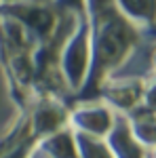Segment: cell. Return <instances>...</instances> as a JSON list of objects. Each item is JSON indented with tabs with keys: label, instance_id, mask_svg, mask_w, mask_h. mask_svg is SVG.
<instances>
[{
	"label": "cell",
	"instance_id": "cell-1",
	"mask_svg": "<svg viewBox=\"0 0 156 158\" xmlns=\"http://www.w3.org/2000/svg\"><path fill=\"white\" fill-rule=\"evenodd\" d=\"M86 15L91 23V72L78 101L99 99L103 82L131 59L139 44V30L116 9L114 0H89Z\"/></svg>",
	"mask_w": 156,
	"mask_h": 158
},
{
	"label": "cell",
	"instance_id": "cell-2",
	"mask_svg": "<svg viewBox=\"0 0 156 158\" xmlns=\"http://www.w3.org/2000/svg\"><path fill=\"white\" fill-rule=\"evenodd\" d=\"M36 47L23 25L0 13V68L17 114H25L36 99L32 61Z\"/></svg>",
	"mask_w": 156,
	"mask_h": 158
},
{
	"label": "cell",
	"instance_id": "cell-3",
	"mask_svg": "<svg viewBox=\"0 0 156 158\" xmlns=\"http://www.w3.org/2000/svg\"><path fill=\"white\" fill-rule=\"evenodd\" d=\"M91 61H93L91 23H89V15H86L78 19L72 34L65 38L59 55V74L68 93L78 95L84 89L89 72H91Z\"/></svg>",
	"mask_w": 156,
	"mask_h": 158
},
{
	"label": "cell",
	"instance_id": "cell-4",
	"mask_svg": "<svg viewBox=\"0 0 156 158\" xmlns=\"http://www.w3.org/2000/svg\"><path fill=\"white\" fill-rule=\"evenodd\" d=\"M0 13L23 25L25 32L34 38L36 44L47 42L59 25V13L53 6L34 4V2H27V0L15 2V4H4V6H0Z\"/></svg>",
	"mask_w": 156,
	"mask_h": 158
},
{
	"label": "cell",
	"instance_id": "cell-5",
	"mask_svg": "<svg viewBox=\"0 0 156 158\" xmlns=\"http://www.w3.org/2000/svg\"><path fill=\"white\" fill-rule=\"evenodd\" d=\"M116 118L118 114L101 99L78 101L70 108V129L74 133L91 135L99 139H106L112 133Z\"/></svg>",
	"mask_w": 156,
	"mask_h": 158
},
{
	"label": "cell",
	"instance_id": "cell-6",
	"mask_svg": "<svg viewBox=\"0 0 156 158\" xmlns=\"http://www.w3.org/2000/svg\"><path fill=\"white\" fill-rule=\"evenodd\" d=\"M141 95L144 78L139 76H112L99 91V99L120 116H129L131 112L141 108Z\"/></svg>",
	"mask_w": 156,
	"mask_h": 158
},
{
	"label": "cell",
	"instance_id": "cell-7",
	"mask_svg": "<svg viewBox=\"0 0 156 158\" xmlns=\"http://www.w3.org/2000/svg\"><path fill=\"white\" fill-rule=\"evenodd\" d=\"M106 141H108L114 158H148V150L133 137L127 116L118 114L116 124H114L112 133L106 137Z\"/></svg>",
	"mask_w": 156,
	"mask_h": 158
},
{
	"label": "cell",
	"instance_id": "cell-8",
	"mask_svg": "<svg viewBox=\"0 0 156 158\" xmlns=\"http://www.w3.org/2000/svg\"><path fill=\"white\" fill-rule=\"evenodd\" d=\"M34 158H78L76 137L70 127L44 137L34 150Z\"/></svg>",
	"mask_w": 156,
	"mask_h": 158
},
{
	"label": "cell",
	"instance_id": "cell-9",
	"mask_svg": "<svg viewBox=\"0 0 156 158\" xmlns=\"http://www.w3.org/2000/svg\"><path fill=\"white\" fill-rule=\"evenodd\" d=\"M114 4L137 30L156 25V0H114Z\"/></svg>",
	"mask_w": 156,
	"mask_h": 158
},
{
	"label": "cell",
	"instance_id": "cell-10",
	"mask_svg": "<svg viewBox=\"0 0 156 158\" xmlns=\"http://www.w3.org/2000/svg\"><path fill=\"white\" fill-rule=\"evenodd\" d=\"M127 120L133 137L150 152L156 146V114L145 108H137L127 116Z\"/></svg>",
	"mask_w": 156,
	"mask_h": 158
},
{
	"label": "cell",
	"instance_id": "cell-11",
	"mask_svg": "<svg viewBox=\"0 0 156 158\" xmlns=\"http://www.w3.org/2000/svg\"><path fill=\"white\" fill-rule=\"evenodd\" d=\"M74 137H76L78 158H114V154H112V150H110L106 139L82 135V133H74Z\"/></svg>",
	"mask_w": 156,
	"mask_h": 158
},
{
	"label": "cell",
	"instance_id": "cell-12",
	"mask_svg": "<svg viewBox=\"0 0 156 158\" xmlns=\"http://www.w3.org/2000/svg\"><path fill=\"white\" fill-rule=\"evenodd\" d=\"M141 108L156 114V74L150 72L144 76V95H141Z\"/></svg>",
	"mask_w": 156,
	"mask_h": 158
},
{
	"label": "cell",
	"instance_id": "cell-13",
	"mask_svg": "<svg viewBox=\"0 0 156 158\" xmlns=\"http://www.w3.org/2000/svg\"><path fill=\"white\" fill-rule=\"evenodd\" d=\"M86 4L89 0H55L53 9L57 13H68L76 17H86Z\"/></svg>",
	"mask_w": 156,
	"mask_h": 158
},
{
	"label": "cell",
	"instance_id": "cell-14",
	"mask_svg": "<svg viewBox=\"0 0 156 158\" xmlns=\"http://www.w3.org/2000/svg\"><path fill=\"white\" fill-rule=\"evenodd\" d=\"M150 72L156 74V49L152 51V55H150Z\"/></svg>",
	"mask_w": 156,
	"mask_h": 158
},
{
	"label": "cell",
	"instance_id": "cell-15",
	"mask_svg": "<svg viewBox=\"0 0 156 158\" xmlns=\"http://www.w3.org/2000/svg\"><path fill=\"white\" fill-rule=\"evenodd\" d=\"M27 2H34V4H47V6H53L55 0H27Z\"/></svg>",
	"mask_w": 156,
	"mask_h": 158
},
{
	"label": "cell",
	"instance_id": "cell-16",
	"mask_svg": "<svg viewBox=\"0 0 156 158\" xmlns=\"http://www.w3.org/2000/svg\"><path fill=\"white\" fill-rule=\"evenodd\" d=\"M15 2H21V0H0V6H4V4H15Z\"/></svg>",
	"mask_w": 156,
	"mask_h": 158
},
{
	"label": "cell",
	"instance_id": "cell-17",
	"mask_svg": "<svg viewBox=\"0 0 156 158\" xmlns=\"http://www.w3.org/2000/svg\"><path fill=\"white\" fill-rule=\"evenodd\" d=\"M148 158H156V146L152 148V150H150V152H148Z\"/></svg>",
	"mask_w": 156,
	"mask_h": 158
}]
</instances>
